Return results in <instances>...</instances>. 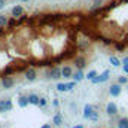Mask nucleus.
I'll list each match as a JSON object with an SVG mask.
<instances>
[{
  "label": "nucleus",
  "instance_id": "f8f14e48",
  "mask_svg": "<svg viewBox=\"0 0 128 128\" xmlns=\"http://www.w3.org/2000/svg\"><path fill=\"white\" fill-rule=\"evenodd\" d=\"M63 122H64L63 115H61L60 112H57V113L54 115V118H52V125H55V127H60V125H63Z\"/></svg>",
  "mask_w": 128,
  "mask_h": 128
},
{
  "label": "nucleus",
  "instance_id": "aec40b11",
  "mask_svg": "<svg viewBox=\"0 0 128 128\" xmlns=\"http://www.w3.org/2000/svg\"><path fill=\"white\" fill-rule=\"evenodd\" d=\"M97 74H98V73H97V70H90V72L86 73V79H88V80H92Z\"/></svg>",
  "mask_w": 128,
  "mask_h": 128
},
{
  "label": "nucleus",
  "instance_id": "423d86ee",
  "mask_svg": "<svg viewBox=\"0 0 128 128\" xmlns=\"http://www.w3.org/2000/svg\"><path fill=\"white\" fill-rule=\"evenodd\" d=\"M24 78H26V80H28V82H34V80L37 79V70H36L34 67H28V68L26 70V73H24Z\"/></svg>",
  "mask_w": 128,
  "mask_h": 128
},
{
  "label": "nucleus",
  "instance_id": "c85d7f7f",
  "mask_svg": "<svg viewBox=\"0 0 128 128\" xmlns=\"http://www.w3.org/2000/svg\"><path fill=\"white\" fill-rule=\"evenodd\" d=\"M40 128H52V125H51V124H43Z\"/></svg>",
  "mask_w": 128,
  "mask_h": 128
},
{
  "label": "nucleus",
  "instance_id": "7c9ffc66",
  "mask_svg": "<svg viewBox=\"0 0 128 128\" xmlns=\"http://www.w3.org/2000/svg\"><path fill=\"white\" fill-rule=\"evenodd\" d=\"M20 2H22V3H28L30 0H20Z\"/></svg>",
  "mask_w": 128,
  "mask_h": 128
},
{
  "label": "nucleus",
  "instance_id": "412c9836",
  "mask_svg": "<svg viewBox=\"0 0 128 128\" xmlns=\"http://www.w3.org/2000/svg\"><path fill=\"white\" fill-rule=\"evenodd\" d=\"M118 82L121 84V85H127L128 84V78L125 74H122V76H118Z\"/></svg>",
  "mask_w": 128,
  "mask_h": 128
},
{
  "label": "nucleus",
  "instance_id": "f03ea898",
  "mask_svg": "<svg viewBox=\"0 0 128 128\" xmlns=\"http://www.w3.org/2000/svg\"><path fill=\"white\" fill-rule=\"evenodd\" d=\"M109 78H110V70H104L103 73L97 74L91 82H92L94 85H97V84H104V82H107V80H109Z\"/></svg>",
  "mask_w": 128,
  "mask_h": 128
},
{
  "label": "nucleus",
  "instance_id": "9d476101",
  "mask_svg": "<svg viewBox=\"0 0 128 128\" xmlns=\"http://www.w3.org/2000/svg\"><path fill=\"white\" fill-rule=\"evenodd\" d=\"M72 79H73V80H76V82L79 84V82H82L84 79H86V74L84 73V70H82V68H76V72L73 73Z\"/></svg>",
  "mask_w": 128,
  "mask_h": 128
},
{
  "label": "nucleus",
  "instance_id": "cd10ccee",
  "mask_svg": "<svg viewBox=\"0 0 128 128\" xmlns=\"http://www.w3.org/2000/svg\"><path fill=\"white\" fill-rule=\"evenodd\" d=\"M52 104H54L55 107H58V106H60V101H58V100L55 98V100H52Z\"/></svg>",
  "mask_w": 128,
  "mask_h": 128
},
{
  "label": "nucleus",
  "instance_id": "9b49d317",
  "mask_svg": "<svg viewBox=\"0 0 128 128\" xmlns=\"http://www.w3.org/2000/svg\"><path fill=\"white\" fill-rule=\"evenodd\" d=\"M61 73H63L64 79H72V76H73L74 70H73V67H72V66H63V67H61Z\"/></svg>",
  "mask_w": 128,
  "mask_h": 128
},
{
  "label": "nucleus",
  "instance_id": "bb28decb",
  "mask_svg": "<svg viewBox=\"0 0 128 128\" xmlns=\"http://www.w3.org/2000/svg\"><path fill=\"white\" fill-rule=\"evenodd\" d=\"M6 6V0H0V10Z\"/></svg>",
  "mask_w": 128,
  "mask_h": 128
},
{
  "label": "nucleus",
  "instance_id": "a211bd4d",
  "mask_svg": "<svg viewBox=\"0 0 128 128\" xmlns=\"http://www.w3.org/2000/svg\"><path fill=\"white\" fill-rule=\"evenodd\" d=\"M15 72H16V68L8 64V66L4 67V70H3V76H9V74H12V73H15Z\"/></svg>",
  "mask_w": 128,
  "mask_h": 128
},
{
  "label": "nucleus",
  "instance_id": "c756f323",
  "mask_svg": "<svg viewBox=\"0 0 128 128\" xmlns=\"http://www.w3.org/2000/svg\"><path fill=\"white\" fill-rule=\"evenodd\" d=\"M122 64H127L128 66V57H124V58H122Z\"/></svg>",
  "mask_w": 128,
  "mask_h": 128
},
{
  "label": "nucleus",
  "instance_id": "39448f33",
  "mask_svg": "<svg viewBox=\"0 0 128 128\" xmlns=\"http://www.w3.org/2000/svg\"><path fill=\"white\" fill-rule=\"evenodd\" d=\"M118 112H119V109H118V104H116L115 101H109V103L106 104V113H107L109 116H116Z\"/></svg>",
  "mask_w": 128,
  "mask_h": 128
},
{
  "label": "nucleus",
  "instance_id": "2eb2a0df",
  "mask_svg": "<svg viewBox=\"0 0 128 128\" xmlns=\"http://www.w3.org/2000/svg\"><path fill=\"white\" fill-rule=\"evenodd\" d=\"M109 61H110V64H112L113 67H119V66H122V61H121V60H119L116 55H110Z\"/></svg>",
  "mask_w": 128,
  "mask_h": 128
},
{
  "label": "nucleus",
  "instance_id": "1a4fd4ad",
  "mask_svg": "<svg viewBox=\"0 0 128 128\" xmlns=\"http://www.w3.org/2000/svg\"><path fill=\"white\" fill-rule=\"evenodd\" d=\"M73 61H74L76 68H82V70H84V68L86 67V58H85L84 55H76Z\"/></svg>",
  "mask_w": 128,
  "mask_h": 128
},
{
  "label": "nucleus",
  "instance_id": "393cba45",
  "mask_svg": "<svg viewBox=\"0 0 128 128\" xmlns=\"http://www.w3.org/2000/svg\"><path fill=\"white\" fill-rule=\"evenodd\" d=\"M103 2H104V0H94V3H92V4H94V8H98V6H101V3H103Z\"/></svg>",
  "mask_w": 128,
  "mask_h": 128
},
{
  "label": "nucleus",
  "instance_id": "dca6fc26",
  "mask_svg": "<svg viewBox=\"0 0 128 128\" xmlns=\"http://www.w3.org/2000/svg\"><path fill=\"white\" fill-rule=\"evenodd\" d=\"M28 100H30V104H34V106H39L40 97L37 96V94H28Z\"/></svg>",
  "mask_w": 128,
  "mask_h": 128
},
{
  "label": "nucleus",
  "instance_id": "4468645a",
  "mask_svg": "<svg viewBox=\"0 0 128 128\" xmlns=\"http://www.w3.org/2000/svg\"><path fill=\"white\" fill-rule=\"evenodd\" d=\"M9 24V18L4 14H0V28H6Z\"/></svg>",
  "mask_w": 128,
  "mask_h": 128
},
{
  "label": "nucleus",
  "instance_id": "7ed1b4c3",
  "mask_svg": "<svg viewBox=\"0 0 128 128\" xmlns=\"http://www.w3.org/2000/svg\"><path fill=\"white\" fill-rule=\"evenodd\" d=\"M60 78H63L61 68H60V67H57V66L51 67V68H49V72H48V79H54V80H58Z\"/></svg>",
  "mask_w": 128,
  "mask_h": 128
},
{
  "label": "nucleus",
  "instance_id": "4be33fe9",
  "mask_svg": "<svg viewBox=\"0 0 128 128\" xmlns=\"http://www.w3.org/2000/svg\"><path fill=\"white\" fill-rule=\"evenodd\" d=\"M4 107H6V112H9V110H12V107H14V104H12V101L8 98V100H4Z\"/></svg>",
  "mask_w": 128,
  "mask_h": 128
},
{
  "label": "nucleus",
  "instance_id": "a878e982",
  "mask_svg": "<svg viewBox=\"0 0 128 128\" xmlns=\"http://www.w3.org/2000/svg\"><path fill=\"white\" fill-rule=\"evenodd\" d=\"M122 70H124V73H125V74H128V66H127V64H122Z\"/></svg>",
  "mask_w": 128,
  "mask_h": 128
},
{
  "label": "nucleus",
  "instance_id": "5701e85b",
  "mask_svg": "<svg viewBox=\"0 0 128 128\" xmlns=\"http://www.w3.org/2000/svg\"><path fill=\"white\" fill-rule=\"evenodd\" d=\"M46 104H48V100H46L45 97H40V101H39V107H46Z\"/></svg>",
  "mask_w": 128,
  "mask_h": 128
},
{
  "label": "nucleus",
  "instance_id": "f257e3e1",
  "mask_svg": "<svg viewBox=\"0 0 128 128\" xmlns=\"http://www.w3.org/2000/svg\"><path fill=\"white\" fill-rule=\"evenodd\" d=\"M84 118L88 119V121L97 122L98 121V112L96 110V107L91 106V104H85L84 106Z\"/></svg>",
  "mask_w": 128,
  "mask_h": 128
},
{
  "label": "nucleus",
  "instance_id": "6e6552de",
  "mask_svg": "<svg viewBox=\"0 0 128 128\" xmlns=\"http://www.w3.org/2000/svg\"><path fill=\"white\" fill-rule=\"evenodd\" d=\"M24 14H26V10H24V8H22L21 4H15V6L10 9V15L15 16V18H20V16H22Z\"/></svg>",
  "mask_w": 128,
  "mask_h": 128
},
{
  "label": "nucleus",
  "instance_id": "ddd939ff",
  "mask_svg": "<svg viewBox=\"0 0 128 128\" xmlns=\"http://www.w3.org/2000/svg\"><path fill=\"white\" fill-rule=\"evenodd\" d=\"M16 101H18V106H20V107H22V109H24V107H27V106L30 104L28 96H20Z\"/></svg>",
  "mask_w": 128,
  "mask_h": 128
},
{
  "label": "nucleus",
  "instance_id": "f3484780",
  "mask_svg": "<svg viewBox=\"0 0 128 128\" xmlns=\"http://www.w3.org/2000/svg\"><path fill=\"white\" fill-rule=\"evenodd\" d=\"M116 127L118 128H128V118H119Z\"/></svg>",
  "mask_w": 128,
  "mask_h": 128
},
{
  "label": "nucleus",
  "instance_id": "2f4dec72",
  "mask_svg": "<svg viewBox=\"0 0 128 128\" xmlns=\"http://www.w3.org/2000/svg\"><path fill=\"white\" fill-rule=\"evenodd\" d=\"M73 128H84V127H82V125H74Z\"/></svg>",
  "mask_w": 128,
  "mask_h": 128
},
{
  "label": "nucleus",
  "instance_id": "6ab92c4d",
  "mask_svg": "<svg viewBox=\"0 0 128 128\" xmlns=\"http://www.w3.org/2000/svg\"><path fill=\"white\" fill-rule=\"evenodd\" d=\"M57 90H58L60 92H67V91H68V85L60 82V84H57Z\"/></svg>",
  "mask_w": 128,
  "mask_h": 128
},
{
  "label": "nucleus",
  "instance_id": "b1692460",
  "mask_svg": "<svg viewBox=\"0 0 128 128\" xmlns=\"http://www.w3.org/2000/svg\"><path fill=\"white\" fill-rule=\"evenodd\" d=\"M6 107H4V100H0V113H4Z\"/></svg>",
  "mask_w": 128,
  "mask_h": 128
},
{
  "label": "nucleus",
  "instance_id": "0eeeda50",
  "mask_svg": "<svg viewBox=\"0 0 128 128\" xmlns=\"http://www.w3.org/2000/svg\"><path fill=\"white\" fill-rule=\"evenodd\" d=\"M121 92H122V85H121L119 82L110 85V88H109V94H110L112 97H119L121 96Z\"/></svg>",
  "mask_w": 128,
  "mask_h": 128
},
{
  "label": "nucleus",
  "instance_id": "20e7f679",
  "mask_svg": "<svg viewBox=\"0 0 128 128\" xmlns=\"http://www.w3.org/2000/svg\"><path fill=\"white\" fill-rule=\"evenodd\" d=\"M0 84H2V86H3L4 90H10V88H14V85H15V79H14L12 76H2Z\"/></svg>",
  "mask_w": 128,
  "mask_h": 128
},
{
  "label": "nucleus",
  "instance_id": "473e14b6",
  "mask_svg": "<svg viewBox=\"0 0 128 128\" xmlns=\"http://www.w3.org/2000/svg\"><path fill=\"white\" fill-rule=\"evenodd\" d=\"M127 90H128V84H127Z\"/></svg>",
  "mask_w": 128,
  "mask_h": 128
}]
</instances>
